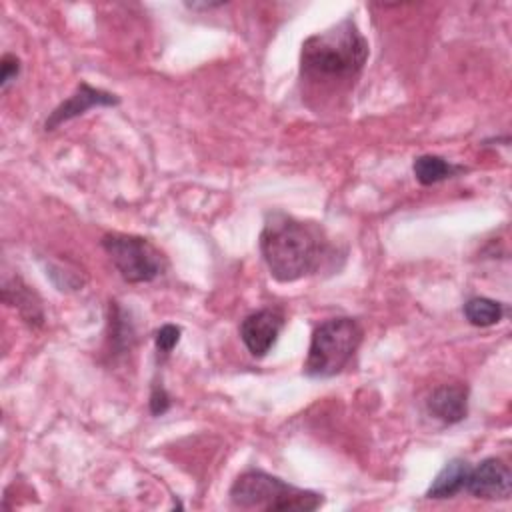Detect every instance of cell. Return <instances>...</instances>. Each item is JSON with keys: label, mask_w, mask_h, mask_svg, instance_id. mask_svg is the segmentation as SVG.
I'll list each match as a JSON object with an SVG mask.
<instances>
[{"label": "cell", "mask_w": 512, "mask_h": 512, "mask_svg": "<svg viewBox=\"0 0 512 512\" xmlns=\"http://www.w3.org/2000/svg\"><path fill=\"white\" fill-rule=\"evenodd\" d=\"M464 170H466L464 166H456V164H452L446 158L436 156V154H422L412 164V172H414L416 180L422 186L438 184V182L448 180V178H452V176H456Z\"/></svg>", "instance_id": "cell-12"}, {"label": "cell", "mask_w": 512, "mask_h": 512, "mask_svg": "<svg viewBox=\"0 0 512 512\" xmlns=\"http://www.w3.org/2000/svg\"><path fill=\"white\" fill-rule=\"evenodd\" d=\"M118 102H120V98L116 94L100 90V88H92L90 84L80 82L76 86V90L50 112V116L44 122V128L46 130H56L60 124H64V122H68V120L88 112L90 108L116 106Z\"/></svg>", "instance_id": "cell-8"}, {"label": "cell", "mask_w": 512, "mask_h": 512, "mask_svg": "<svg viewBox=\"0 0 512 512\" xmlns=\"http://www.w3.org/2000/svg\"><path fill=\"white\" fill-rule=\"evenodd\" d=\"M464 318L478 328H488L494 326L502 320L504 316V306L492 298H484V296H474L470 298L464 308Z\"/></svg>", "instance_id": "cell-13"}, {"label": "cell", "mask_w": 512, "mask_h": 512, "mask_svg": "<svg viewBox=\"0 0 512 512\" xmlns=\"http://www.w3.org/2000/svg\"><path fill=\"white\" fill-rule=\"evenodd\" d=\"M362 342V328L354 318H330L318 324L310 338L304 372L310 378H330L352 360Z\"/></svg>", "instance_id": "cell-4"}, {"label": "cell", "mask_w": 512, "mask_h": 512, "mask_svg": "<svg viewBox=\"0 0 512 512\" xmlns=\"http://www.w3.org/2000/svg\"><path fill=\"white\" fill-rule=\"evenodd\" d=\"M102 248L118 274L130 284L152 282L162 274V256L146 238L106 234L102 236Z\"/></svg>", "instance_id": "cell-5"}, {"label": "cell", "mask_w": 512, "mask_h": 512, "mask_svg": "<svg viewBox=\"0 0 512 512\" xmlns=\"http://www.w3.org/2000/svg\"><path fill=\"white\" fill-rule=\"evenodd\" d=\"M260 252L274 280L294 282L322 266L328 240L320 226L272 212L260 232Z\"/></svg>", "instance_id": "cell-1"}, {"label": "cell", "mask_w": 512, "mask_h": 512, "mask_svg": "<svg viewBox=\"0 0 512 512\" xmlns=\"http://www.w3.org/2000/svg\"><path fill=\"white\" fill-rule=\"evenodd\" d=\"M464 490L484 500H508L512 494V472L500 458H486L470 468Z\"/></svg>", "instance_id": "cell-6"}, {"label": "cell", "mask_w": 512, "mask_h": 512, "mask_svg": "<svg viewBox=\"0 0 512 512\" xmlns=\"http://www.w3.org/2000/svg\"><path fill=\"white\" fill-rule=\"evenodd\" d=\"M168 408H170V396L166 394L164 386L154 384V386H152V394H150V412H152L154 416H160V414H164Z\"/></svg>", "instance_id": "cell-16"}, {"label": "cell", "mask_w": 512, "mask_h": 512, "mask_svg": "<svg viewBox=\"0 0 512 512\" xmlns=\"http://www.w3.org/2000/svg\"><path fill=\"white\" fill-rule=\"evenodd\" d=\"M178 342H180V328L174 324H164L162 328H158V332L154 336L156 350L162 352L164 356L170 354Z\"/></svg>", "instance_id": "cell-14"}, {"label": "cell", "mask_w": 512, "mask_h": 512, "mask_svg": "<svg viewBox=\"0 0 512 512\" xmlns=\"http://www.w3.org/2000/svg\"><path fill=\"white\" fill-rule=\"evenodd\" d=\"M2 300L16 308L28 326H42L44 310L36 292L24 284L18 276H12L2 286Z\"/></svg>", "instance_id": "cell-10"}, {"label": "cell", "mask_w": 512, "mask_h": 512, "mask_svg": "<svg viewBox=\"0 0 512 512\" xmlns=\"http://www.w3.org/2000/svg\"><path fill=\"white\" fill-rule=\"evenodd\" d=\"M426 408L442 424H458L468 414V390L460 384L440 386L430 394Z\"/></svg>", "instance_id": "cell-9"}, {"label": "cell", "mask_w": 512, "mask_h": 512, "mask_svg": "<svg viewBox=\"0 0 512 512\" xmlns=\"http://www.w3.org/2000/svg\"><path fill=\"white\" fill-rule=\"evenodd\" d=\"M230 500L236 508L244 510H298L312 512L322 506L324 498L318 492L304 490L284 482L278 476L262 470H248L240 474L232 488Z\"/></svg>", "instance_id": "cell-3"}, {"label": "cell", "mask_w": 512, "mask_h": 512, "mask_svg": "<svg viewBox=\"0 0 512 512\" xmlns=\"http://www.w3.org/2000/svg\"><path fill=\"white\" fill-rule=\"evenodd\" d=\"M470 464L462 458H454L450 462H446V466L438 472V476L432 480L426 496L434 498V500H442V498H452L454 494H458L460 490H464L468 474H470Z\"/></svg>", "instance_id": "cell-11"}, {"label": "cell", "mask_w": 512, "mask_h": 512, "mask_svg": "<svg viewBox=\"0 0 512 512\" xmlns=\"http://www.w3.org/2000/svg\"><path fill=\"white\" fill-rule=\"evenodd\" d=\"M20 74V60L14 54H4L0 60V88L6 90Z\"/></svg>", "instance_id": "cell-15"}, {"label": "cell", "mask_w": 512, "mask_h": 512, "mask_svg": "<svg viewBox=\"0 0 512 512\" xmlns=\"http://www.w3.org/2000/svg\"><path fill=\"white\" fill-rule=\"evenodd\" d=\"M284 326V316L278 310L262 308L248 314L240 324V338L248 352L262 358L276 344Z\"/></svg>", "instance_id": "cell-7"}, {"label": "cell", "mask_w": 512, "mask_h": 512, "mask_svg": "<svg viewBox=\"0 0 512 512\" xmlns=\"http://www.w3.org/2000/svg\"><path fill=\"white\" fill-rule=\"evenodd\" d=\"M368 58V42L352 18L302 42L300 74L314 86L342 88L356 80Z\"/></svg>", "instance_id": "cell-2"}]
</instances>
